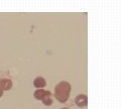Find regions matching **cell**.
Returning a JSON list of instances; mask_svg holds the SVG:
<instances>
[{
    "instance_id": "1",
    "label": "cell",
    "mask_w": 121,
    "mask_h": 109,
    "mask_svg": "<svg viewBox=\"0 0 121 109\" xmlns=\"http://www.w3.org/2000/svg\"><path fill=\"white\" fill-rule=\"evenodd\" d=\"M72 91V86L69 82L60 81L55 87V98L60 103H66L70 98Z\"/></svg>"
},
{
    "instance_id": "2",
    "label": "cell",
    "mask_w": 121,
    "mask_h": 109,
    "mask_svg": "<svg viewBox=\"0 0 121 109\" xmlns=\"http://www.w3.org/2000/svg\"><path fill=\"white\" fill-rule=\"evenodd\" d=\"M75 103L80 108L86 107L87 104H88V97H87L86 94H79L75 98Z\"/></svg>"
},
{
    "instance_id": "3",
    "label": "cell",
    "mask_w": 121,
    "mask_h": 109,
    "mask_svg": "<svg viewBox=\"0 0 121 109\" xmlns=\"http://www.w3.org/2000/svg\"><path fill=\"white\" fill-rule=\"evenodd\" d=\"M51 92L45 90L44 88H40V89H36L35 92H33V96L36 100H43L47 95H51Z\"/></svg>"
},
{
    "instance_id": "4",
    "label": "cell",
    "mask_w": 121,
    "mask_h": 109,
    "mask_svg": "<svg viewBox=\"0 0 121 109\" xmlns=\"http://www.w3.org/2000/svg\"><path fill=\"white\" fill-rule=\"evenodd\" d=\"M12 86H13V83L10 79L8 78L0 79V87H1L3 91H9V90L12 89Z\"/></svg>"
},
{
    "instance_id": "5",
    "label": "cell",
    "mask_w": 121,
    "mask_h": 109,
    "mask_svg": "<svg viewBox=\"0 0 121 109\" xmlns=\"http://www.w3.org/2000/svg\"><path fill=\"white\" fill-rule=\"evenodd\" d=\"M33 86H35V88H36V89L44 88L45 86H47V81H45V79L43 77L39 76L33 80Z\"/></svg>"
},
{
    "instance_id": "6",
    "label": "cell",
    "mask_w": 121,
    "mask_h": 109,
    "mask_svg": "<svg viewBox=\"0 0 121 109\" xmlns=\"http://www.w3.org/2000/svg\"><path fill=\"white\" fill-rule=\"evenodd\" d=\"M43 101V105H45V106H52V94L51 95H47L44 97V98L41 100Z\"/></svg>"
},
{
    "instance_id": "7",
    "label": "cell",
    "mask_w": 121,
    "mask_h": 109,
    "mask_svg": "<svg viewBox=\"0 0 121 109\" xmlns=\"http://www.w3.org/2000/svg\"><path fill=\"white\" fill-rule=\"evenodd\" d=\"M3 93H4V91H3V90L1 89V87H0V98L3 96Z\"/></svg>"
},
{
    "instance_id": "8",
    "label": "cell",
    "mask_w": 121,
    "mask_h": 109,
    "mask_svg": "<svg viewBox=\"0 0 121 109\" xmlns=\"http://www.w3.org/2000/svg\"><path fill=\"white\" fill-rule=\"evenodd\" d=\"M60 109H69V108H66V107H63V108H60Z\"/></svg>"
}]
</instances>
